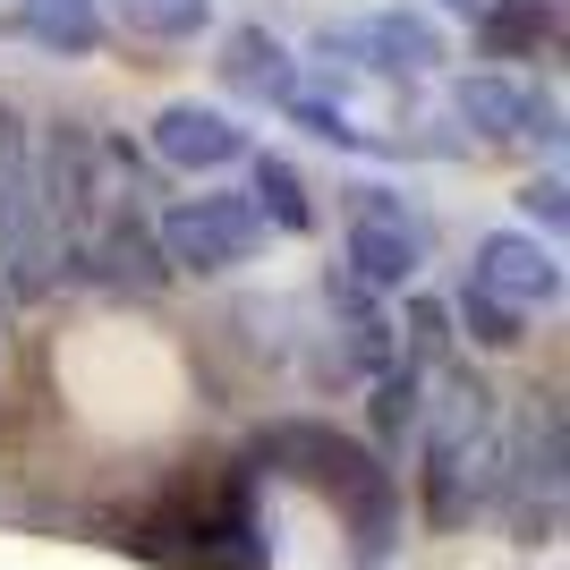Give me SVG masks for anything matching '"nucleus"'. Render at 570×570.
I'll use <instances>...</instances> for the list:
<instances>
[{
    "label": "nucleus",
    "mask_w": 570,
    "mask_h": 570,
    "mask_svg": "<svg viewBox=\"0 0 570 570\" xmlns=\"http://www.w3.org/2000/svg\"><path fill=\"white\" fill-rule=\"evenodd\" d=\"M264 238L273 230H264V214L247 196H188V205H163V222H154V247L170 264H188V273H230Z\"/></svg>",
    "instance_id": "1"
},
{
    "label": "nucleus",
    "mask_w": 570,
    "mask_h": 570,
    "mask_svg": "<svg viewBox=\"0 0 570 570\" xmlns=\"http://www.w3.org/2000/svg\"><path fill=\"white\" fill-rule=\"evenodd\" d=\"M476 289H494L502 307L537 315V307H553V298H562V264H553V247H537V238L494 230L485 247H476Z\"/></svg>",
    "instance_id": "6"
},
{
    "label": "nucleus",
    "mask_w": 570,
    "mask_h": 570,
    "mask_svg": "<svg viewBox=\"0 0 570 570\" xmlns=\"http://www.w3.org/2000/svg\"><path fill=\"white\" fill-rule=\"evenodd\" d=\"M460 315H469V341H485V350H511V341H520V324H528V315L520 307H502V298H494V289H460Z\"/></svg>",
    "instance_id": "13"
},
{
    "label": "nucleus",
    "mask_w": 570,
    "mask_h": 570,
    "mask_svg": "<svg viewBox=\"0 0 570 570\" xmlns=\"http://www.w3.org/2000/svg\"><path fill=\"white\" fill-rule=\"evenodd\" d=\"M119 18L163 35V43H179V35H196V26L214 18V0H119Z\"/></svg>",
    "instance_id": "11"
},
{
    "label": "nucleus",
    "mask_w": 570,
    "mask_h": 570,
    "mask_svg": "<svg viewBox=\"0 0 570 570\" xmlns=\"http://www.w3.org/2000/svg\"><path fill=\"white\" fill-rule=\"evenodd\" d=\"M77 282L102 289V298H154L170 282V256L154 247V222L128 214V222H95V230H69V256Z\"/></svg>",
    "instance_id": "2"
},
{
    "label": "nucleus",
    "mask_w": 570,
    "mask_h": 570,
    "mask_svg": "<svg viewBox=\"0 0 570 570\" xmlns=\"http://www.w3.org/2000/svg\"><path fill=\"white\" fill-rule=\"evenodd\" d=\"M528 214L546 222V230H553V222H570V196H562V179H553V170H546V179H528Z\"/></svg>",
    "instance_id": "14"
},
{
    "label": "nucleus",
    "mask_w": 570,
    "mask_h": 570,
    "mask_svg": "<svg viewBox=\"0 0 570 570\" xmlns=\"http://www.w3.org/2000/svg\"><path fill=\"white\" fill-rule=\"evenodd\" d=\"M452 111L469 119L476 137H494V145H553L562 137V111H553L528 77H511V69H485V77H460V95H452Z\"/></svg>",
    "instance_id": "3"
},
{
    "label": "nucleus",
    "mask_w": 570,
    "mask_h": 570,
    "mask_svg": "<svg viewBox=\"0 0 570 570\" xmlns=\"http://www.w3.org/2000/svg\"><path fill=\"white\" fill-rule=\"evenodd\" d=\"M222 86L230 95H264V102H282L289 86H298V51L282 43V35H264V26H230L222 35Z\"/></svg>",
    "instance_id": "7"
},
{
    "label": "nucleus",
    "mask_w": 570,
    "mask_h": 570,
    "mask_svg": "<svg viewBox=\"0 0 570 570\" xmlns=\"http://www.w3.org/2000/svg\"><path fill=\"white\" fill-rule=\"evenodd\" d=\"M247 154H256L247 128L214 102H163V119H154V163L163 170H230Z\"/></svg>",
    "instance_id": "5"
},
{
    "label": "nucleus",
    "mask_w": 570,
    "mask_h": 570,
    "mask_svg": "<svg viewBox=\"0 0 570 570\" xmlns=\"http://www.w3.org/2000/svg\"><path fill=\"white\" fill-rule=\"evenodd\" d=\"M546 35H553V0H485V43L537 51Z\"/></svg>",
    "instance_id": "10"
},
{
    "label": "nucleus",
    "mask_w": 570,
    "mask_h": 570,
    "mask_svg": "<svg viewBox=\"0 0 570 570\" xmlns=\"http://www.w3.org/2000/svg\"><path fill=\"white\" fill-rule=\"evenodd\" d=\"M247 170H256V196H247V205L264 214V230H307V222H315L307 179H298L282 154H247Z\"/></svg>",
    "instance_id": "9"
},
{
    "label": "nucleus",
    "mask_w": 570,
    "mask_h": 570,
    "mask_svg": "<svg viewBox=\"0 0 570 570\" xmlns=\"http://www.w3.org/2000/svg\"><path fill=\"white\" fill-rule=\"evenodd\" d=\"M282 111L298 119V128H307V137H324V145H357V128H350V111H341L333 95H315L307 77H298V86H289L282 95Z\"/></svg>",
    "instance_id": "12"
},
{
    "label": "nucleus",
    "mask_w": 570,
    "mask_h": 570,
    "mask_svg": "<svg viewBox=\"0 0 570 570\" xmlns=\"http://www.w3.org/2000/svg\"><path fill=\"white\" fill-rule=\"evenodd\" d=\"M341 43H350V51H366L375 69H401V77H409V69H434V60H443V35H434L426 18H401V9H383V18L350 26Z\"/></svg>",
    "instance_id": "8"
},
{
    "label": "nucleus",
    "mask_w": 570,
    "mask_h": 570,
    "mask_svg": "<svg viewBox=\"0 0 570 570\" xmlns=\"http://www.w3.org/2000/svg\"><path fill=\"white\" fill-rule=\"evenodd\" d=\"M417 264H426V230L392 205V188H366L357 196V230H350V282L401 289V282H417Z\"/></svg>",
    "instance_id": "4"
}]
</instances>
